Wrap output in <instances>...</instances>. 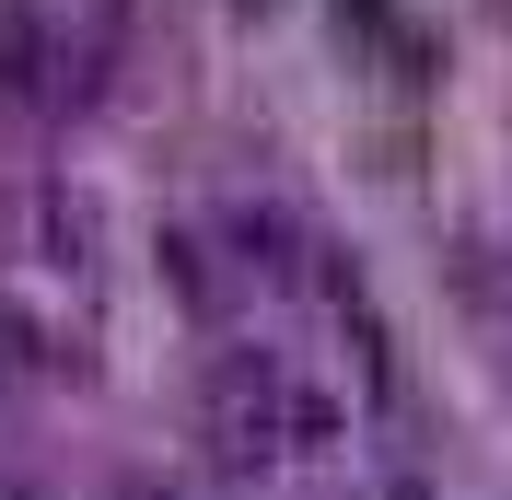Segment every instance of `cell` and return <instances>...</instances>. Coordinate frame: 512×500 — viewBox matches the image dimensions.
Masks as SVG:
<instances>
[{
    "instance_id": "3",
    "label": "cell",
    "mask_w": 512,
    "mask_h": 500,
    "mask_svg": "<svg viewBox=\"0 0 512 500\" xmlns=\"http://www.w3.org/2000/svg\"><path fill=\"white\" fill-rule=\"evenodd\" d=\"M0 500H24V489H0Z\"/></svg>"
},
{
    "instance_id": "2",
    "label": "cell",
    "mask_w": 512,
    "mask_h": 500,
    "mask_svg": "<svg viewBox=\"0 0 512 500\" xmlns=\"http://www.w3.org/2000/svg\"><path fill=\"white\" fill-rule=\"evenodd\" d=\"M117 500H163V489H117Z\"/></svg>"
},
{
    "instance_id": "1",
    "label": "cell",
    "mask_w": 512,
    "mask_h": 500,
    "mask_svg": "<svg viewBox=\"0 0 512 500\" xmlns=\"http://www.w3.org/2000/svg\"><path fill=\"white\" fill-rule=\"evenodd\" d=\"M210 419H222V442L245 454V466H268V454H280V373H268V361H222Z\"/></svg>"
}]
</instances>
